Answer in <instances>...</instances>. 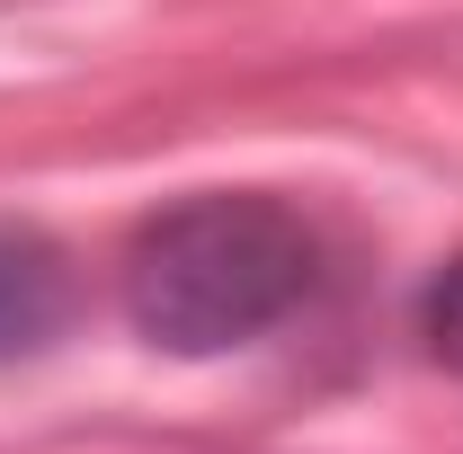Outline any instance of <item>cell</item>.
Here are the masks:
<instances>
[{
  "label": "cell",
  "mask_w": 463,
  "mask_h": 454,
  "mask_svg": "<svg viewBox=\"0 0 463 454\" xmlns=\"http://www.w3.org/2000/svg\"><path fill=\"white\" fill-rule=\"evenodd\" d=\"M321 277L303 214L277 196H187L134 232L125 250V312L170 356H223L277 330Z\"/></svg>",
  "instance_id": "cell-1"
},
{
  "label": "cell",
  "mask_w": 463,
  "mask_h": 454,
  "mask_svg": "<svg viewBox=\"0 0 463 454\" xmlns=\"http://www.w3.org/2000/svg\"><path fill=\"white\" fill-rule=\"evenodd\" d=\"M71 321V259L36 223H0V365L36 356Z\"/></svg>",
  "instance_id": "cell-2"
},
{
  "label": "cell",
  "mask_w": 463,
  "mask_h": 454,
  "mask_svg": "<svg viewBox=\"0 0 463 454\" xmlns=\"http://www.w3.org/2000/svg\"><path fill=\"white\" fill-rule=\"evenodd\" d=\"M419 330H428V347H437V365H455V374H463V250L437 268L428 303H419Z\"/></svg>",
  "instance_id": "cell-3"
}]
</instances>
